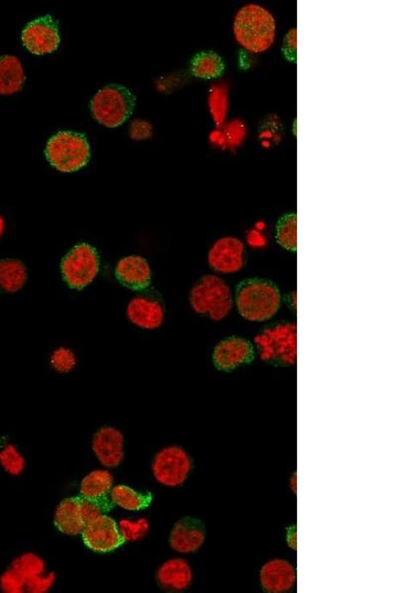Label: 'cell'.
Instances as JSON below:
<instances>
[{
  "label": "cell",
  "mask_w": 396,
  "mask_h": 593,
  "mask_svg": "<svg viewBox=\"0 0 396 593\" xmlns=\"http://www.w3.org/2000/svg\"><path fill=\"white\" fill-rule=\"evenodd\" d=\"M275 20L269 10L258 5L242 7L234 20V35L246 50L259 53L269 50L275 42Z\"/></svg>",
  "instance_id": "cell-1"
},
{
  "label": "cell",
  "mask_w": 396,
  "mask_h": 593,
  "mask_svg": "<svg viewBox=\"0 0 396 593\" xmlns=\"http://www.w3.org/2000/svg\"><path fill=\"white\" fill-rule=\"evenodd\" d=\"M237 304L240 315L249 321L272 319L282 304L281 291L270 280H244L237 289Z\"/></svg>",
  "instance_id": "cell-2"
},
{
  "label": "cell",
  "mask_w": 396,
  "mask_h": 593,
  "mask_svg": "<svg viewBox=\"0 0 396 593\" xmlns=\"http://www.w3.org/2000/svg\"><path fill=\"white\" fill-rule=\"evenodd\" d=\"M136 104L134 94L120 84L104 86L93 96L91 110L93 118L107 128H117L132 115Z\"/></svg>",
  "instance_id": "cell-3"
},
{
  "label": "cell",
  "mask_w": 396,
  "mask_h": 593,
  "mask_svg": "<svg viewBox=\"0 0 396 593\" xmlns=\"http://www.w3.org/2000/svg\"><path fill=\"white\" fill-rule=\"evenodd\" d=\"M189 301L197 314L216 321L227 318L234 305L230 287L216 275L203 276L191 289Z\"/></svg>",
  "instance_id": "cell-4"
},
{
  "label": "cell",
  "mask_w": 396,
  "mask_h": 593,
  "mask_svg": "<svg viewBox=\"0 0 396 593\" xmlns=\"http://www.w3.org/2000/svg\"><path fill=\"white\" fill-rule=\"evenodd\" d=\"M46 158L61 172H74L89 164L91 146L87 137L72 131H61L46 146Z\"/></svg>",
  "instance_id": "cell-5"
},
{
  "label": "cell",
  "mask_w": 396,
  "mask_h": 593,
  "mask_svg": "<svg viewBox=\"0 0 396 593\" xmlns=\"http://www.w3.org/2000/svg\"><path fill=\"white\" fill-rule=\"evenodd\" d=\"M254 341L264 362L278 366H292L296 363L295 323L285 322L266 328L255 338Z\"/></svg>",
  "instance_id": "cell-6"
},
{
  "label": "cell",
  "mask_w": 396,
  "mask_h": 593,
  "mask_svg": "<svg viewBox=\"0 0 396 593\" xmlns=\"http://www.w3.org/2000/svg\"><path fill=\"white\" fill-rule=\"evenodd\" d=\"M100 265V256L93 246L84 243L73 246L61 263L63 282L72 289L82 290L94 282Z\"/></svg>",
  "instance_id": "cell-7"
},
{
  "label": "cell",
  "mask_w": 396,
  "mask_h": 593,
  "mask_svg": "<svg viewBox=\"0 0 396 593\" xmlns=\"http://www.w3.org/2000/svg\"><path fill=\"white\" fill-rule=\"evenodd\" d=\"M191 469L192 460L188 453L176 445L159 451L152 463L154 478L168 488L183 486Z\"/></svg>",
  "instance_id": "cell-8"
},
{
  "label": "cell",
  "mask_w": 396,
  "mask_h": 593,
  "mask_svg": "<svg viewBox=\"0 0 396 593\" xmlns=\"http://www.w3.org/2000/svg\"><path fill=\"white\" fill-rule=\"evenodd\" d=\"M21 40L34 55L43 56L56 52L61 44L58 21L51 15L31 21L23 31Z\"/></svg>",
  "instance_id": "cell-9"
},
{
  "label": "cell",
  "mask_w": 396,
  "mask_h": 593,
  "mask_svg": "<svg viewBox=\"0 0 396 593\" xmlns=\"http://www.w3.org/2000/svg\"><path fill=\"white\" fill-rule=\"evenodd\" d=\"M81 534L84 545L96 553L113 552L125 544L119 523L107 514L85 524Z\"/></svg>",
  "instance_id": "cell-10"
},
{
  "label": "cell",
  "mask_w": 396,
  "mask_h": 593,
  "mask_svg": "<svg viewBox=\"0 0 396 593\" xmlns=\"http://www.w3.org/2000/svg\"><path fill=\"white\" fill-rule=\"evenodd\" d=\"M245 245L237 237L225 236L211 246L209 266L220 273H238L245 265Z\"/></svg>",
  "instance_id": "cell-11"
},
{
  "label": "cell",
  "mask_w": 396,
  "mask_h": 593,
  "mask_svg": "<svg viewBox=\"0 0 396 593\" xmlns=\"http://www.w3.org/2000/svg\"><path fill=\"white\" fill-rule=\"evenodd\" d=\"M255 359L252 343L245 339L231 337L220 341L214 349L212 359L220 371L230 372Z\"/></svg>",
  "instance_id": "cell-12"
},
{
  "label": "cell",
  "mask_w": 396,
  "mask_h": 593,
  "mask_svg": "<svg viewBox=\"0 0 396 593\" xmlns=\"http://www.w3.org/2000/svg\"><path fill=\"white\" fill-rule=\"evenodd\" d=\"M207 539L206 526L196 517L187 516L176 522L169 535V546L180 554L198 551Z\"/></svg>",
  "instance_id": "cell-13"
},
{
  "label": "cell",
  "mask_w": 396,
  "mask_h": 593,
  "mask_svg": "<svg viewBox=\"0 0 396 593\" xmlns=\"http://www.w3.org/2000/svg\"><path fill=\"white\" fill-rule=\"evenodd\" d=\"M92 450L96 458L107 468H116L124 458V436L120 429L103 426L92 439Z\"/></svg>",
  "instance_id": "cell-14"
},
{
  "label": "cell",
  "mask_w": 396,
  "mask_h": 593,
  "mask_svg": "<svg viewBox=\"0 0 396 593\" xmlns=\"http://www.w3.org/2000/svg\"><path fill=\"white\" fill-rule=\"evenodd\" d=\"M260 584L267 593H285L296 585V569L284 559L267 560L260 570Z\"/></svg>",
  "instance_id": "cell-15"
},
{
  "label": "cell",
  "mask_w": 396,
  "mask_h": 593,
  "mask_svg": "<svg viewBox=\"0 0 396 593\" xmlns=\"http://www.w3.org/2000/svg\"><path fill=\"white\" fill-rule=\"evenodd\" d=\"M115 276L123 286L141 291L151 284L152 271L144 257L130 255L117 263Z\"/></svg>",
  "instance_id": "cell-16"
},
{
  "label": "cell",
  "mask_w": 396,
  "mask_h": 593,
  "mask_svg": "<svg viewBox=\"0 0 396 593\" xmlns=\"http://www.w3.org/2000/svg\"><path fill=\"white\" fill-rule=\"evenodd\" d=\"M156 578L159 587L163 590L183 592L191 586L194 573L186 560L175 558L160 565Z\"/></svg>",
  "instance_id": "cell-17"
},
{
  "label": "cell",
  "mask_w": 396,
  "mask_h": 593,
  "mask_svg": "<svg viewBox=\"0 0 396 593\" xmlns=\"http://www.w3.org/2000/svg\"><path fill=\"white\" fill-rule=\"evenodd\" d=\"M127 316L139 328L156 330L163 325L165 308L156 299L137 297L128 304Z\"/></svg>",
  "instance_id": "cell-18"
},
{
  "label": "cell",
  "mask_w": 396,
  "mask_h": 593,
  "mask_svg": "<svg viewBox=\"0 0 396 593\" xmlns=\"http://www.w3.org/2000/svg\"><path fill=\"white\" fill-rule=\"evenodd\" d=\"M53 523L63 534L76 536L82 533L85 523L81 511L80 495L60 502L53 515Z\"/></svg>",
  "instance_id": "cell-19"
},
{
  "label": "cell",
  "mask_w": 396,
  "mask_h": 593,
  "mask_svg": "<svg viewBox=\"0 0 396 593\" xmlns=\"http://www.w3.org/2000/svg\"><path fill=\"white\" fill-rule=\"evenodd\" d=\"M25 72L20 60L14 56L0 57V95H12L23 90Z\"/></svg>",
  "instance_id": "cell-20"
},
{
  "label": "cell",
  "mask_w": 396,
  "mask_h": 593,
  "mask_svg": "<svg viewBox=\"0 0 396 593\" xmlns=\"http://www.w3.org/2000/svg\"><path fill=\"white\" fill-rule=\"evenodd\" d=\"M27 282V269L24 263L14 258L0 261V291L15 293L24 287Z\"/></svg>",
  "instance_id": "cell-21"
},
{
  "label": "cell",
  "mask_w": 396,
  "mask_h": 593,
  "mask_svg": "<svg viewBox=\"0 0 396 593\" xmlns=\"http://www.w3.org/2000/svg\"><path fill=\"white\" fill-rule=\"evenodd\" d=\"M111 499L116 505L128 512H140L151 505V493H139L124 484H117L111 492Z\"/></svg>",
  "instance_id": "cell-22"
},
{
  "label": "cell",
  "mask_w": 396,
  "mask_h": 593,
  "mask_svg": "<svg viewBox=\"0 0 396 593\" xmlns=\"http://www.w3.org/2000/svg\"><path fill=\"white\" fill-rule=\"evenodd\" d=\"M113 488V476L111 472L95 470L85 476L81 483L80 497L100 499L111 494Z\"/></svg>",
  "instance_id": "cell-23"
},
{
  "label": "cell",
  "mask_w": 396,
  "mask_h": 593,
  "mask_svg": "<svg viewBox=\"0 0 396 593\" xmlns=\"http://www.w3.org/2000/svg\"><path fill=\"white\" fill-rule=\"evenodd\" d=\"M223 70L222 59L213 52H201L191 62V72L199 79L218 78Z\"/></svg>",
  "instance_id": "cell-24"
},
{
  "label": "cell",
  "mask_w": 396,
  "mask_h": 593,
  "mask_svg": "<svg viewBox=\"0 0 396 593\" xmlns=\"http://www.w3.org/2000/svg\"><path fill=\"white\" fill-rule=\"evenodd\" d=\"M10 569L24 581L25 587L29 580L45 573L46 564L36 554L27 553L16 558Z\"/></svg>",
  "instance_id": "cell-25"
},
{
  "label": "cell",
  "mask_w": 396,
  "mask_h": 593,
  "mask_svg": "<svg viewBox=\"0 0 396 593\" xmlns=\"http://www.w3.org/2000/svg\"><path fill=\"white\" fill-rule=\"evenodd\" d=\"M209 110L213 121L220 128L227 120L228 113V91L224 84L214 85L209 93Z\"/></svg>",
  "instance_id": "cell-26"
},
{
  "label": "cell",
  "mask_w": 396,
  "mask_h": 593,
  "mask_svg": "<svg viewBox=\"0 0 396 593\" xmlns=\"http://www.w3.org/2000/svg\"><path fill=\"white\" fill-rule=\"evenodd\" d=\"M296 214H288L276 225V241L285 250L296 252L297 224Z\"/></svg>",
  "instance_id": "cell-27"
},
{
  "label": "cell",
  "mask_w": 396,
  "mask_h": 593,
  "mask_svg": "<svg viewBox=\"0 0 396 593\" xmlns=\"http://www.w3.org/2000/svg\"><path fill=\"white\" fill-rule=\"evenodd\" d=\"M81 498V511L82 520L85 524L98 519V517L107 514L113 509L114 503L111 495L100 499H83Z\"/></svg>",
  "instance_id": "cell-28"
},
{
  "label": "cell",
  "mask_w": 396,
  "mask_h": 593,
  "mask_svg": "<svg viewBox=\"0 0 396 593\" xmlns=\"http://www.w3.org/2000/svg\"><path fill=\"white\" fill-rule=\"evenodd\" d=\"M0 464L14 476H18L25 468V459L14 445H7L0 452Z\"/></svg>",
  "instance_id": "cell-29"
},
{
  "label": "cell",
  "mask_w": 396,
  "mask_h": 593,
  "mask_svg": "<svg viewBox=\"0 0 396 593\" xmlns=\"http://www.w3.org/2000/svg\"><path fill=\"white\" fill-rule=\"evenodd\" d=\"M119 527L125 543L141 540L149 531V522L145 519L138 521H121Z\"/></svg>",
  "instance_id": "cell-30"
},
{
  "label": "cell",
  "mask_w": 396,
  "mask_h": 593,
  "mask_svg": "<svg viewBox=\"0 0 396 593\" xmlns=\"http://www.w3.org/2000/svg\"><path fill=\"white\" fill-rule=\"evenodd\" d=\"M51 365L53 370L59 373H70L77 366V358L72 350L60 348L53 352Z\"/></svg>",
  "instance_id": "cell-31"
},
{
  "label": "cell",
  "mask_w": 396,
  "mask_h": 593,
  "mask_svg": "<svg viewBox=\"0 0 396 593\" xmlns=\"http://www.w3.org/2000/svg\"><path fill=\"white\" fill-rule=\"evenodd\" d=\"M223 135L227 146L231 148L239 147L246 137V127L243 122L234 120L225 128Z\"/></svg>",
  "instance_id": "cell-32"
},
{
  "label": "cell",
  "mask_w": 396,
  "mask_h": 593,
  "mask_svg": "<svg viewBox=\"0 0 396 593\" xmlns=\"http://www.w3.org/2000/svg\"><path fill=\"white\" fill-rule=\"evenodd\" d=\"M0 588L7 593L25 592L24 581L10 568L0 578Z\"/></svg>",
  "instance_id": "cell-33"
},
{
  "label": "cell",
  "mask_w": 396,
  "mask_h": 593,
  "mask_svg": "<svg viewBox=\"0 0 396 593\" xmlns=\"http://www.w3.org/2000/svg\"><path fill=\"white\" fill-rule=\"evenodd\" d=\"M56 576L53 573L45 576H38L31 579L25 585V591L30 593H45L48 592L55 582Z\"/></svg>",
  "instance_id": "cell-34"
},
{
  "label": "cell",
  "mask_w": 396,
  "mask_h": 593,
  "mask_svg": "<svg viewBox=\"0 0 396 593\" xmlns=\"http://www.w3.org/2000/svg\"><path fill=\"white\" fill-rule=\"evenodd\" d=\"M153 127L148 121L135 120L130 126V136L135 141H143L151 138Z\"/></svg>",
  "instance_id": "cell-35"
},
{
  "label": "cell",
  "mask_w": 396,
  "mask_h": 593,
  "mask_svg": "<svg viewBox=\"0 0 396 593\" xmlns=\"http://www.w3.org/2000/svg\"><path fill=\"white\" fill-rule=\"evenodd\" d=\"M248 243L255 247H263L266 244V239L259 232L252 231L248 235Z\"/></svg>",
  "instance_id": "cell-36"
},
{
  "label": "cell",
  "mask_w": 396,
  "mask_h": 593,
  "mask_svg": "<svg viewBox=\"0 0 396 593\" xmlns=\"http://www.w3.org/2000/svg\"><path fill=\"white\" fill-rule=\"evenodd\" d=\"M285 47L287 51L295 52L296 48V31L295 30H291L290 33H288L285 41Z\"/></svg>",
  "instance_id": "cell-37"
},
{
  "label": "cell",
  "mask_w": 396,
  "mask_h": 593,
  "mask_svg": "<svg viewBox=\"0 0 396 593\" xmlns=\"http://www.w3.org/2000/svg\"><path fill=\"white\" fill-rule=\"evenodd\" d=\"M210 141L214 145L227 147V143H225L223 132L220 131L212 132L210 135Z\"/></svg>",
  "instance_id": "cell-38"
},
{
  "label": "cell",
  "mask_w": 396,
  "mask_h": 593,
  "mask_svg": "<svg viewBox=\"0 0 396 593\" xmlns=\"http://www.w3.org/2000/svg\"><path fill=\"white\" fill-rule=\"evenodd\" d=\"M5 223L2 215H0V236L3 235L5 231Z\"/></svg>",
  "instance_id": "cell-39"
},
{
  "label": "cell",
  "mask_w": 396,
  "mask_h": 593,
  "mask_svg": "<svg viewBox=\"0 0 396 593\" xmlns=\"http://www.w3.org/2000/svg\"><path fill=\"white\" fill-rule=\"evenodd\" d=\"M291 300H292V305H293V306L295 307V308H296V292H295H295L293 293V295H292V297H291Z\"/></svg>",
  "instance_id": "cell-40"
}]
</instances>
